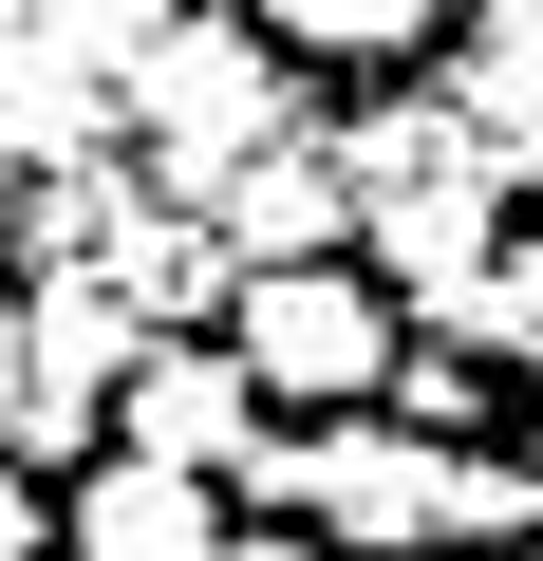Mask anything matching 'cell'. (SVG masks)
Segmentation results:
<instances>
[{
    "mask_svg": "<svg viewBox=\"0 0 543 561\" xmlns=\"http://www.w3.org/2000/svg\"><path fill=\"white\" fill-rule=\"evenodd\" d=\"M357 150H375V169H357L375 262L412 280V319H450V337H468L487 262H506V150H468V131H357Z\"/></svg>",
    "mask_w": 543,
    "mask_h": 561,
    "instance_id": "1",
    "label": "cell"
},
{
    "mask_svg": "<svg viewBox=\"0 0 543 561\" xmlns=\"http://www.w3.org/2000/svg\"><path fill=\"white\" fill-rule=\"evenodd\" d=\"M225 356H244V393H282V412H357L394 375V300H375L357 262H262Z\"/></svg>",
    "mask_w": 543,
    "mask_h": 561,
    "instance_id": "2",
    "label": "cell"
},
{
    "mask_svg": "<svg viewBox=\"0 0 543 561\" xmlns=\"http://www.w3.org/2000/svg\"><path fill=\"white\" fill-rule=\"evenodd\" d=\"M132 131H150L188 187H225L244 150H282V76H262V38H244V20H169V38L132 57Z\"/></svg>",
    "mask_w": 543,
    "mask_h": 561,
    "instance_id": "3",
    "label": "cell"
},
{
    "mask_svg": "<svg viewBox=\"0 0 543 561\" xmlns=\"http://www.w3.org/2000/svg\"><path fill=\"white\" fill-rule=\"evenodd\" d=\"M132 356H150V337H132V300H113V262H57L38 300H20V431H0V449H94Z\"/></svg>",
    "mask_w": 543,
    "mask_h": 561,
    "instance_id": "4",
    "label": "cell"
},
{
    "mask_svg": "<svg viewBox=\"0 0 543 561\" xmlns=\"http://www.w3.org/2000/svg\"><path fill=\"white\" fill-rule=\"evenodd\" d=\"M301 505L338 524V542H450V449L431 431H301Z\"/></svg>",
    "mask_w": 543,
    "mask_h": 561,
    "instance_id": "5",
    "label": "cell"
},
{
    "mask_svg": "<svg viewBox=\"0 0 543 561\" xmlns=\"http://www.w3.org/2000/svg\"><path fill=\"white\" fill-rule=\"evenodd\" d=\"M262 449V393H244V356H132V468H188V486H225Z\"/></svg>",
    "mask_w": 543,
    "mask_h": 561,
    "instance_id": "6",
    "label": "cell"
},
{
    "mask_svg": "<svg viewBox=\"0 0 543 561\" xmlns=\"http://www.w3.org/2000/svg\"><path fill=\"white\" fill-rule=\"evenodd\" d=\"M113 131V76L57 38V20H0V150H38V169H76Z\"/></svg>",
    "mask_w": 543,
    "mask_h": 561,
    "instance_id": "7",
    "label": "cell"
},
{
    "mask_svg": "<svg viewBox=\"0 0 543 561\" xmlns=\"http://www.w3.org/2000/svg\"><path fill=\"white\" fill-rule=\"evenodd\" d=\"M76 561H225V505H206L188 468H132V449H113V468L76 486Z\"/></svg>",
    "mask_w": 543,
    "mask_h": 561,
    "instance_id": "8",
    "label": "cell"
},
{
    "mask_svg": "<svg viewBox=\"0 0 543 561\" xmlns=\"http://www.w3.org/2000/svg\"><path fill=\"white\" fill-rule=\"evenodd\" d=\"M338 206H357V169H319V150H244V169H225V243H244V280H262V262H319Z\"/></svg>",
    "mask_w": 543,
    "mask_h": 561,
    "instance_id": "9",
    "label": "cell"
},
{
    "mask_svg": "<svg viewBox=\"0 0 543 561\" xmlns=\"http://www.w3.org/2000/svg\"><path fill=\"white\" fill-rule=\"evenodd\" d=\"M450 0H244V38H301V57H412Z\"/></svg>",
    "mask_w": 543,
    "mask_h": 561,
    "instance_id": "10",
    "label": "cell"
},
{
    "mask_svg": "<svg viewBox=\"0 0 543 561\" xmlns=\"http://www.w3.org/2000/svg\"><path fill=\"white\" fill-rule=\"evenodd\" d=\"M468 337L543 375V243H506V262H487V300H468Z\"/></svg>",
    "mask_w": 543,
    "mask_h": 561,
    "instance_id": "11",
    "label": "cell"
},
{
    "mask_svg": "<svg viewBox=\"0 0 543 561\" xmlns=\"http://www.w3.org/2000/svg\"><path fill=\"white\" fill-rule=\"evenodd\" d=\"M0 561H38V486L20 468H0Z\"/></svg>",
    "mask_w": 543,
    "mask_h": 561,
    "instance_id": "12",
    "label": "cell"
},
{
    "mask_svg": "<svg viewBox=\"0 0 543 561\" xmlns=\"http://www.w3.org/2000/svg\"><path fill=\"white\" fill-rule=\"evenodd\" d=\"M0 431H20V300H0Z\"/></svg>",
    "mask_w": 543,
    "mask_h": 561,
    "instance_id": "13",
    "label": "cell"
},
{
    "mask_svg": "<svg viewBox=\"0 0 543 561\" xmlns=\"http://www.w3.org/2000/svg\"><path fill=\"white\" fill-rule=\"evenodd\" d=\"M225 561H319V542H225Z\"/></svg>",
    "mask_w": 543,
    "mask_h": 561,
    "instance_id": "14",
    "label": "cell"
},
{
    "mask_svg": "<svg viewBox=\"0 0 543 561\" xmlns=\"http://www.w3.org/2000/svg\"><path fill=\"white\" fill-rule=\"evenodd\" d=\"M468 561H543V542H468Z\"/></svg>",
    "mask_w": 543,
    "mask_h": 561,
    "instance_id": "15",
    "label": "cell"
},
{
    "mask_svg": "<svg viewBox=\"0 0 543 561\" xmlns=\"http://www.w3.org/2000/svg\"><path fill=\"white\" fill-rule=\"evenodd\" d=\"M524 505H543V468H524Z\"/></svg>",
    "mask_w": 543,
    "mask_h": 561,
    "instance_id": "16",
    "label": "cell"
}]
</instances>
